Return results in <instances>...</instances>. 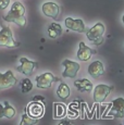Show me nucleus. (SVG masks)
<instances>
[{"mask_svg":"<svg viewBox=\"0 0 124 125\" xmlns=\"http://www.w3.org/2000/svg\"><path fill=\"white\" fill-rule=\"evenodd\" d=\"M3 19L6 22L15 23L21 27H24L26 25V18H25V7L20 1H15L12 3L9 12L3 15Z\"/></svg>","mask_w":124,"mask_h":125,"instance_id":"1","label":"nucleus"},{"mask_svg":"<svg viewBox=\"0 0 124 125\" xmlns=\"http://www.w3.org/2000/svg\"><path fill=\"white\" fill-rule=\"evenodd\" d=\"M104 32H106L104 25L101 22H98L95 24L93 27H90L89 30L86 31V36L90 42H93L96 46H99L103 42Z\"/></svg>","mask_w":124,"mask_h":125,"instance_id":"2","label":"nucleus"},{"mask_svg":"<svg viewBox=\"0 0 124 125\" xmlns=\"http://www.w3.org/2000/svg\"><path fill=\"white\" fill-rule=\"evenodd\" d=\"M0 46L2 47H8V48H15L20 46L19 42H16L13 38L12 31L9 26L1 25V30H0Z\"/></svg>","mask_w":124,"mask_h":125,"instance_id":"3","label":"nucleus"},{"mask_svg":"<svg viewBox=\"0 0 124 125\" xmlns=\"http://www.w3.org/2000/svg\"><path fill=\"white\" fill-rule=\"evenodd\" d=\"M104 117H114V119H121L124 117V98L119 97L112 100L111 109L109 110V113L104 114Z\"/></svg>","mask_w":124,"mask_h":125,"instance_id":"4","label":"nucleus"},{"mask_svg":"<svg viewBox=\"0 0 124 125\" xmlns=\"http://www.w3.org/2000/svg\"><path fill=\"white\" fill-rule=\"evenodd\" d=\"M113 89V86H109L106 84H99L95 87L94 94H93V99L95 102L97 103H101L107 99L110 93Z\"/></svg>","mask_w":124,"mask_h":125,"instance_id":"5","label":"nucleus"},{"mask_svg":"<svg viewBox=\"0 0 124 125\" xmlns=\"http://www.w3.org/2000/svg\"><path fill=\"white\" fill-rule=\"evenodd\" d=\"M37 66H38V62L32 61V60L27 59V58L22 57L20 58V65L16 68V70L26 76H31L34 73L35 70L37 69Z\"/></svg>","mask_w":124,"mask_h":125,"instance_id":"6","label":"nucleus"},{"mask_svg":"<svg viewBox=\"0 0 124 125\" xmlns=\"http://www.w3.org/2000/svg\"><path fill=\"white\" fill-rule=\"evenodd\" d=\"M59 81L60 80L58 77H56L52 73L46 72V73H42L41 75L36 77V86L38 88H41V89H47V88L51 87V85L54 82Z\"/></svg>","mask_w":124,"mask_h":125,"instance_id":"7","label":"nucleus"},{"mask_svg":"<svg viewBox=\"0 0 124 125\" xmlns=\"http://www.w3.org/2000/svg\"><path fill=\"white\" fill-rule=\"evenodd\" d=\"M64 66V71L62 73V76L63 77H68V78H74L76 75H77V72L80 71L81 65L80 63L75 61H72V60L65 59L63 62H62Z\"/></svg>","mask_w":124,"mask_h":125,"instance_id":"8","label":"nucleus"},{"mask_svg":"<svg viewBox=\"0 0 124 125\" xmlns=\"http://www.w3.org/2000/svg\"><path fill=\"white\" fill-rule=\"evenodd\" d=\"M25 111L30 116L35 117V119H40L44 115V112H45L44 103L38 102V101H32L27 104Z\"/></svg>","mask_w":124,"mask_h":125,"instance_id":"9","label":"nucleus"},{"mask_svg":"<svg viewBox=\"0 0 124 125\" xmlns=\"http://www.w3.org/2000/svg\"><path fill=\"white\" fill-rule=\"evenodd\" d=\"M41 11L44 13V15H46L47 18L57 20L59 16V13H60V7L56 2L48 1V2H45L41 6Z\"/></svg>","mask_w":124,"mask_h":125,"instance_id":"10","label":"nucleus"},{"mask_svg":"<svg viewBox=\"0 0 124 125\" xmlns=\"http://www.w3.org/2000/svg\"><path fill=\"white\" fill-rule=\"evenodd\" d=\"M18 83V80L14 76L12 71H7L6 73H0V90L11 88Z\"/></svg>","mask_w":124,"mask_h":125,"instance_id":"11","label":"nucleus"},{"mask_svg":"<svg viewBox=\"0 0 124 125\" xmlns=\"http://www.w3.org/2000/svg\"><path fill=\"white\" fill-rule=\"evenodd\" d=\"M64 24H65L66 28L73 32L77 33H84L86 27H85V23L81 19H73V18H66L64 20Z\"/></svg>","mask_w":124,"mask_h":125,"instance_id":"12","label":"nucleus"},{"mask_svg":"<svg viewBox=\"0 0 124 125\" xmlns=\"http://www.w3.org/2000/svg\"><path fill=\"white\" fill-rule=\"evenodd\" d=\"M94 53H96V51L92 50V48H89L88 46L85 45L84 42H80V45H78L77 53H76V57H77V59L80 60V61H83V62L88 61Z\"/></svg>","mask_w":124,"mask_h":125,"instance_id":"13","label":"nucleus"},{"mask_svg":"<svg viewBox=\"0 0 124 125\" xmlns=\"http://www.w3.org/2000/svg\"><path fill=\"white\" fill-rule=\"evenodd\" d=\"M104 73L103 63L100 61H94L88 65V74L94 78H98Z\"/></svg>","mask_w":124,"mask_h":125,"instance_id":"14","label":"nucleus"},{"mask_svg":"<svg viewBox=\"0 0 124 125\" xmlns=\"http://www.w3.org/2000/svg\"><path fill=\"white\" fill-rule=\"evenodd\" d=\"M74 86L81 93H90L94 88V85L92 84V82L87 80V78H81V80L74 81Z\"/></svg>","mask_w":124,"mask_h":125,"instance_id":"15","label":"nucleus"},{"mask_svg":"<svg viewBox=\"0 0 124 125\" xmlns=\"http://www.w3.org/2000/svg\"><path fill=\"white\" fill-rule=\"evenodd\" d=\"M68 107L62 102H54L53 103V117L54 119H63L66 115Z\"/></svg>","mask_w":124,"mask_h":125,"instance_id":"16","label":"nucleus"},{"mask_svg":"<svg viewBox=\"0 0 124 125\" xmlns=\"http://www.w3.org/2000/svg\"><path fill=\"white\" fill-rule=\"evenodd\" d=\"M62 32H63L62 26L58 23H51L48 26V36L52 39H56L59 36H61Z\"/></svg>","mask_w":124,"mask_h":125,"instance_id":"17","label":"nucleus"},{"mask_svg":"<svg viewBox=\"0 0 124 125\" xmlns=\"http://www.w3.org/2000/svg\"><path fill=\"white\" fill-rule=\"evenodd\" d=\"M70 95H71V89L68 86V84L61 83L60 85H59V87L57 88V96H58L60 99L65 100L70 97Z\"/></svg>","mask_w":124,"mask_h":125,"instance_id":"18","label":"nucleus"},{"mask_svg":"<svg viewBox=\"0 0 124 125\" xmlns=\"http://www.w3.org/2000/svg\"><path fill=\"white\" fill-rule=\"evenodd\" d=\"M3 117H7V119H12V117L15 116V109L10 104L8 101H3Z\"/></svg>","mask_w":124,"mask_h":125,"instance_id":"19","label":"nucleus"},{"mask_svg":"<svg viewBox=\"0 0 124 125\" xmlns=\"http://www.w3.org/2000/svg\"><path fill=\"white\" fill-rule=\"evenodd\" d=\"M38 121H39V119H35V117L30 116V115L25 112V113L22 114L20 125H35L38 123Z\"/></svg>","mask_w":124,"mask_h":125,"instance_id":"20","label":"nucleus"},{"mask_svg":"<svg viewBox=\"0 0 124 125\" xmlns=\"http://www.w3.org/2000/svg\"><path fill=\"white\" fill-rule=\"evenodd\" d=\"M33 89V83L30 78H23L22 82H21V90H22L23 94H27L30 93L31 90Z\"/></svg>","mask_w":124,"mask_h":125,"instance_id":"21","label":"nucleus"},{"mask_svg":"<svg viewBox=\"0 0 124 125\" xmlns=\"http://www.w3.org/2000/svg\"><path fill=\"white\" fill-rule=\"evenodd\" d=\"M10 1L11 0H0V9L1 10L7 9L9 7V4H10Z\"/></svg>","mask_w":124,"mask_h":125,"instance_id":"22","label":"nucleus"},{"mask_svg":"<svg viewBox=\"0 0 124 125\" xmlns=\"http://www.w3.org/2000/svg\"><path fill=\"white\" fill-rule=\"evenodd\" d=\"M58 125H74V123H73L71 120H66V119H63L61 120L60 122H59Z\"/></svg>","mask_w":124,"mask_h":125,"instance_id":"23","label":"nucleus"},{"mask_svg":"<svg viewBox=\"0 0 124 125\" xmlns=\"http://www.w3.org/2000/svg\"><path fill=\"white\" fill-rule=\"evenodd\" d=\"M32 101H38V102H44L45 101V98L42 97V96H35L34 98H33Z\"/></svg>","mask_w":124,"mask_h":125,"instance_id":"24","label":"nucleus"},{"mask_svg":"<svg viewBox=\"0 0 124 125\" xmlns=\"http://www.w3.org/2000/svg\"><path fill=\"white\" fill-rule=\"evenodd\" d=\"M3 117V103L0 102V119Z\"/></svg>","mask_w":124,"mask_h":125,"instance_id":"25","label":"nucleus"},{"mask_svg":"<svg viewBox=\"0 0 124 125\" xmlns=\"http://www.w3.org/2000/svg\"><path fill=\"white\" fill-rule=\"evenodd\" d=\"M122 21H123V24H124V15H123V18H122Z\"/></svg>","mask_w":124,"mask_h":125,"instance_id":"26","label":"nucleus"},{"mask_svg":"<svg viewBox=\"0 0 124 125\" xmlns=\"http://www.w3.org/2000/svg\"><path fill=\"white\" fill-rule=\"evenodd\" d=\"M120 125H121V124H120Z\"/></svg>","mask_w":124,"mask_h":125,"instance_id":"27","label":"nucleus"}]
</instances>
